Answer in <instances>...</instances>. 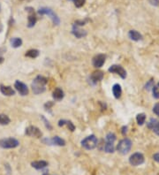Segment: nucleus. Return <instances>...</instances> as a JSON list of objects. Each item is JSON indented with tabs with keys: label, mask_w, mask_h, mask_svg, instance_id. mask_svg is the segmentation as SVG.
<instances>
[{
	"label": "nucleus",
	"mask_w": 159,
	"mask_h": 175,
	"mask_svg": "<svg viewBox=\"0 0 159 175\" xmlns=\"http://www.w3.org/2000/svg\"><path fill=\"white\" fill-rule=\"evenodd\" d=\"M48 79L42 75H37L31 83V88L35 95H40L45 92Z\"/></svg>",
	"instance_id": "obj_1"
},
{
	"label": "nucleus",
	"mask_w": 159,
	"mask_h": 175,
	"mask_svg": "<svg viewBox=\"0 0 159 175\" xmlns=\"http://www.w3.org/2000/svg\"><path fill=\"white\" fill-rule=\"evenodd\" d=\"M81 146L82 148H84L87 150H92L94 149H96L97 147L98 144V140L97 138V136L95 135H90V136H87L86 138H84L81 141Z\"/></svg>",
	"instance_id": "obj_2"
},
{
	"label": "nucleus",
	"mask_w": 159,
	"mask_h": 175,
	"mask_svg": "<svg viewBox=\"0 0 159 175\" xmlns=\"http://www.w3.org/2000/svg\"><path fill=\"white\" fill-rule=\"evenodd\" d=\"M37 13H38V14H40V15H48L51 19L54 25L59 26L60 24L59 17L58 16V14L51 8H49V7H41V8H39V10L37 11Z\"/></svg>",
	"instance_id": "obj_3"
},
{
	"label": "nucleus",
	"mask_w": 159,
	"mask_h": 175,
	"mask_svg": "<svg viewBox=\"0 0 159 175\" xmlns=\"http://www.w3.org/2000/svg\"><path fill=\"white\" fill-rule=\"evenodd\" d=\"M133 142L128 138H124L119 141V144L117 146V150L121 155H126L132 149Z\"/></svg>",
	"instance_id": "obj_4"
},
{
	"label": "nucleus",
	"mask_w": 159,
	"mask_h": 175,
	"mask_svg": "<svg viewBox=\"0 0 159 175\" xmlns=\"http://www.w3.org/2000/svg\"><path fill=\"white\" fill-rule=\"evenodd\" d=\"M19 145L20 141L13 137L4 138L0 140V147L3 149H14L17 148Z\"/></svg>",
	"instance_id": "obj_5"
},
{
	"label": "nucleus",
	"mask_w": 159,
	"mask_h": 175,
	"mask_svg": "<svg viewBox=\"0 0 159 175\" xmlns=\"http://www.w3.org/2000/svg\"><path fill=\"white\" fill-rule=\"evenodd\" d=\"M42 142L47 144V145H56V146H65V141L62 139L59 136H54L52 138H44L42 140Z\"/></svg>",
	"instance_id": "obj_6"
},
{
	"label": "nucleus",
	"mask_w": 159,
	"mask_h": 175,
	"mask_svg": "<svg viewBox=\"0 0 159 175\" xmlns=\"http://www.w3.org/2000/svg\"><path fill=\"white\" fill-rule=\"evenodd\" d=\"M145 161L144 156L140 152H135L129 157V163L133 166H138L140 165H142Z\"/></svg>",
	"instance_id": "obj_7"
},
{
	"label": "nucleus",
	"mask_w": 159,
	"mask_h": 175,
	"mask_svg": "<svg viewBox=\"0 0 159 175\" xmlns=\"http://www.w3.org/2000/svg\"><path fill=\"white\" fill-rule=\"evenodd\" d=\"M26 11L28 13V17H27V28H34L36 21H37V18L35 13V10L33 7H26Z\"/></svg>",
	"instance_id": "obj_8"
},
{
	"label": "nucleus",
	"mask_w": 159,
	"mask_h": 175,
	"mask_svg": "<svg viewBox=\"0 0 159 175\" xmlns=\"http://www.w3.org/2000/svg\"><path fill=\"white\" fill-rule=\"evenodd\" d=\"M108 71L111 74H118L122 79H126V71L125 70V68L119 65H112L109 67Z\"/></svg>",
	"instance_id": "obj_9"
},
{
	"label": "nucleus",
	"mask_w": 159,
	"mask_h": 175,
	"mask_svg": "<svg viewBox=\"0 0 159 175\" xmlns=\"http://www.w3.org/2000/svg\"><path fill=\"white\" fill-rule=\"evenodd\" d=\"M25 135L30 137L41 138L42 136V133L39 128L36 126H29L25 130Z\"/></svg>",
	"instance_id": "obj_10"
},
{
	"label": "nucleus",
	"mask_w": 159,
	"mask_h": 175,
	"mask_svg": "<svg viewBox=\"0 0 159 175\" xmlns=\"http://www.w3.org/2000/svg\"><path fill=\"white\" fill-rule=\"evenodd\" d=\"M14 88H15V89L18 91V93L20 94V96H22V97L27 96L28 93H29V90H28L27 86L24 82H22V81H20V80H16V81H15V83H14Z\"/></svg>",
	"instance_id": "obj_11"
},
{
	"label": "nucleus",
	"mask_w": 159,
	"mask_h": 175,
	"mask_svg": "<svg viewBox=\"0 0 159 175\" xmlns=\"http://www.w3.org/2000/svg\"><path fill=\"white\" fill-rule=\"evenodd\" d=\"M106 56L104 54H97L92 58V65L96 68H100L105 63Z\"/></svg>",
	"instance_id": "obj_12"
},
{
	"label": "nucleus",
	"mask_w": 159,
	"mask_h": 175,
	"mask_svg": "<svg viewBox=\"0 0 159 175\" xmlns=\"http://www.w3.org/2000/svg\"><path fill=\"white\" fill-rule=\"evenodd\" d=\"M72 34H73L76 38L80 39L85 37V36L88 35V32H87L86 30H84V29L80 28V27H78V26H76V25L74 24L73 28H72Z\"/></svg>",
	"instance_id": "obj_13"
},
{
	"label": "nucleus",
	"mask_w": 159,
	"mask_h": 175,
	"mask_svg": "<svg viewBox=\"0 0 159 175\" xmlns=\"http://www.w3.org/2000/svg\"><path fill=\"white\" fill-rule=\"evenodd\" d=\"M103 76H104V74L103 72L102 71H95L91 74L90 75V81L92 82V84H97L98 81H101L103 79Z\"/></svg>",
	"instance_id": "obj_14"
},
{
	"label": "nucleus",
	"mask_w": 159,
	"mask_h": 175,
	"mask_svg": "<svg viewBox=\"0 0 159 175\" xmlns=\"http://www.w3.org/2000/svg\"><path fill=\"white\" fill-rule=\"evenodd\" d=\"M0 91L4 96H6V97H12L15 95V90L12 87L4 86L3 84L0 85Z\"/></svg>",
	"instance_id": "obj_15"
},
{
	"label": "nucleus",
	"mask_w": 159,
	"mask_h": 175,
	"mask_svg": "<svg viewBox=\"0 0 159 175\" xmlns=\"http://www.w3.org/2000/svg\"><path fill=\"white\" fill-rule=\"evenodd\" d=\"M52 97H53V99H54L55 101H57V102L62 101V100L64 99V97H65V93H64L63 89H62L61 88H59V87L56 88V89L53 90V92H52Z\"/></svg>",
	"instance_id": "obj_16"
},
{
	"label": "nucleus",
	"mask_w": 159,
	"mask_h": 175,
	"mask_svg": "<svg viewBox=\"0 0 159 175\" xmlns=\"http://www.w3.org/2000/svg\"><path fill=\"white\" fill-rule=\"evenodd\" d=\"M59 127H65V126H67L68 129L71 131V132H74L75 130V126L74 124L71 121V120H66V119H60L58 123Z\"/></svg>",
	"instance_id": "obj_17"
},
{
	"label": "nucleus",
	"mask_w": 159,
	"mask_h": 175,
	"mask_svg": "<svg viewBox=\"0 0 159 175\" xmlns=\"http://www.w3.org/2000/svg\"><path fill=\"white\" fill-rule=\"evenodd\" d=\"M31 166L36 170H42L45 167L48 166V163L44 160H38V161H34L31 163Z\"/></svg>",
	"instance_id": "obj_18"
},
{
	"label": "nucleus",
	"mask_w": 159,
	"mask_h": 175,
	"mask_svg": "<svg viewBox=\"0 0 159 175\" xmlns=\"http://www.w3.org/2000/svg\"><path fill=\"white\" fill-rule=\"evenodd\" d=\"M128 36L129 38L134 42H139L140 40H142V36L141 34H140L138 31L136 30H130L128 33Z\"/></svg>",
	"instance_id": "obj_19"
},
{
	"label": "nucleus",
	"mask_w": 159,
	"mask_h": 175,
	"mask_svg": "<svg viewBox=\"0 0 159 175\" xmlns=\"http://www.w3.org/2000/svg\"><path fill=\"white\" fill-rule=\"evenodd\" d=\"M112 94L116 99H119L122 95V89L119 83H116L112 86Z\"/></svg>",
	"instance_id": "obj_20"
},
{
	"label": "nucleus",
	"mask_w": 159,
	"mask_h": 175,
	"mask_svg": "<svg viewBox=\"0 0 159 175\" xmlns=\"http://www.w3.org/2000/svg\"><path fill=\"white\" fill-rule=\"evenodd\" d=\"M40 51L36 49H31L25 53V56L30 58H36L39 56Z\"/></svg>",
	"instance_id": "obj_21"
},
{
	"label": "nucleus",
	"mask_w": 159,
	"mask_h": 175,
	"mask_svg": "<svg viewBox=\"0 0 159 175\" xmlns=\"http://www.w3.org/2000/svg\"><path fill=\"white\" fill-rule=\"evenodd\" d=\"M22 40L21 38H19V37H13V38L10 39V43L12 45V47L13 48H19L22 45Z\"/></svg>",
	"instance_id": "obj_22"
},
{
	"label": "nucleus",
	"mask_w": 159,
	"mask_h": 175,
	"mask_svg": "<svg viewBox=\"0 0 159 175\" xmlns=\"http://www.w3.org/2000/svg\"><path fill=\"white\" fill-rule=\"evenodd\" d=\"M117 139V136L114 133L110 132L105 136V142H110V143H114Z\"/></svg>",
	"instance_id": "obj_23"
},
{
	"label": "nucleus",
	"mask_w": 159,
	"mask_h": 175,
	"mask_svg": "<svg viewBox=\"0 0 159 175\" xmlns=\"http://www.w3.org/2000/svg\"><path fill=\"white\" fill-rule=\"evenodd\" d=\"M11 122L10 118L5 114H0V125L2 126H7Z\"/></svg>",
	"instance_id": "obj_24"
},
{
	"label": "nucleus",
	"mask_w": 159,
	"mask_h": 175,
	"mask_svg": "<svg viewBox=\"0 0 159 175\" xmlns=\"http://www.w3.org/2000/svg\"><path fill=\"white\" fill-rule=\"evenodd\" d=\"M114 150H115L114 143H110V142L104 143V151L106 153H113Z\"/></svg>",
	"instance_id": "obj_25"
},
{
	"label": "nucleus",
	"mask_w": 159,
	"mask_h": 175,
	"mask_svg": "<svg viewBox=\"0 0 159 175\" xmlns=\"http://www.w3.org/2000/svg\"><path fill=\"white\" fill-rule=\"evenodd\" d=\"M136 121L139 126H142L146 121V114L145 113H139L136 116Z\"/></svg>",
	"instance_id": "obj_26"
},
{
	"label": "nucleus",
	"mask_w": 159,
	"mask_h": 175,
	"mask_svg": "<svg viewBox=\"0 0 159 175\" xmlns=\"http://www.w3.org/2000/svg\"><path fill=\"white\" fill-rule=\"evenodd\" d=\"M159 121L157 119V118H150L149 119V121L147 123V126H148V127L149 128V129H153L156 126H157V124L158 123Z\"/></svg>",
	"instance_id": "obj_27"
},
{
	"label": "nucleus",
	"mask_w": 159,
	"mask_h": 175,
	"mask_svg": "<svg viewBox=\"0 0 159 175\" xmlns=\"http://www.w3.org/2000/svg\"><path fill=\"white\" fill-rule=\"evenodd\" d=\"M152 93H153V97L156 99H159V82L158 84L154 85L152 89Z\"/></svg>",
	"instance_id": "obj_28"
},
{
	"label": "nucleus",
	"mask_w": 159,
	"mask_h": 175,
	"mask_svg": "<svg viewBox=\"0 0 159 175\" xmlns=\"http://www.w3.org/2000/svg\"><path fill=\"white\" fill-rule=\"evenodd\" d=\"M41 119L44 122V125H45V127L48 129V130H52V126L51 125V123H50V121L45 118V117L43 116V115H41Z\"/></svg>",
	"instance_id": "obj_29"
},
{
	"label": "nucleus",
	"mask_w": 159,
	"mask_h": 175,
	"mask_svg": "<svg viewBox=\"0 0 159 175\" xmlns=\"http://www.w3.org/2000/svg\"><path fill=\"white\" fill-rule=\"evenodd\" d=\"M69 1H73V2L74 3V5H75L77 8L82 7V6L85 4V2H86V0H69Z\"/></svg>",
	"instance_id": "obj_30"
},
{
	"label": "nucleus",
	"mask_w": 159,
	"mask_h": 175,
	"mask_svg": "<svg viewBox=\"0 0 159 175\" xmlns=\"http://www.w3.org/2000/svg\"><path fill=\"white\" fill-rule=\"evenodd\" d=\"M153 87H154V80H149L147 83H146V85H145V89L146 90H151L152 89H153Z\"/></svg>",
	"instance_id": "obj_31"
},
{
	"label": "nucleus",
	"mask_w": 159,
	"mask_h": 175,
	"mask_svg": "<svg viewBox=\"0 0 159 175\" xmlns=\"http://www.w3.org/2000/svg\"><path fill=\"white\" fill-rule=\"evenodd\" d=\"M53 105H54V102L49 101V102H47V103L44 104V109H45L46 111H50V110L53 107Z\"/></svg>",
	"instance_id": "obj_32"
},
{
	"label": "nucleus",
	"mask_w": 159,
	"mask_h": 175,
	"mask_svg": "<svg viewBox=\"0 0 159 175\" xmlns=\"http://www.w3.org/2000/svg\"><path fill=\"white\" fill-rule=\"evenodd\" d=\"M87 19H84V20H76L74 24V25H76V26H78V27H80V26H84L86 23H87Z\"/></svg>",
	"instance_id": "obj_33"
},
{
	"label": "nucleus",
	"mask_w": 159,
	"mask_h": 175,
	"mask_svg": "<svg viewBox=\"0 0 159 175\" xmlns=\"http://www.w3.org/2000/svg\"><path fill=\"white\" fill-rule=\"evenodd\" d=\"M153 112H154L156 115L159 116V103L156 104L154 105V107H153Z\"/></svg>",
	"instance_id": "obj_34"
},
{
	"label": "nucleus",
	"mask_w": 159,
	"mask_h": 175,
	"mask_svg": "<svg viewBox=\"0 0 159 175\" xmlns=\"http://www.w3.org/2000/svg\"><path fill=\"white\" fill-rule=\"evenodd\" d=\"M152 130L155 132V134H156L157 136H159V122L157 124V126H156V127H155Z\"/></svg>",
	"instance_id": "obj_35"
},
{
	"label": "nucleus",
	"mask_w": 159,
	"mask_h": 175,
	"mask_svg": "<svg viewBox=\"0 0 159 175\" xmlns=\"http://www.w3.org/2000/svg\"><path fill=\"white\" fill-rule=\"evenodd\" d=\"M121 133H122V135L124 136L126 135V133H127V127H126V126L122 127V128H121Z\"/></svg>",
	"instance_id": "obj_36"
},
{
	"label": "nucleus",
	"mask_w": 159,
	"mask_h": 175,
	"mask_svg": "<svg viewBox=\"0 0 159 175\" xmlns=\"http://www.w3.org/2000/svg\"><path fill=\"white\" fill-rule=\"evenodd\" d=\"M149 2L153 5H156V6L159 5V0H149Z\"/></svg>",
	"instance_id": "obj_37"
},
{
	"label": "nucleus",
	"mask_w": 159,
	"mask_h": 175,
	"mask_svg": "<svg viewBox=\"0 0 159 175\" xmlns=\"http://www.w3.org/2000/svg\"><path fill=\"white\" fill-rule=\"evenodd\" d=\"M153 159H154L156 162L159 163V152H158V153H156V154L153 155Z\"/></svg>",
	"instance_id": "obj_38"
},
{
	"label": "nucleus",
	"mask_w": 159,
	"mask_h": 175,
	"mask_svg": "<svg viewBox=\"0 0 159 175\" xmlns=\"http://www.w3.org/2000/svg\"><path fill=\"white\" fill-rule=\"evenodd\" d=\"M3 31V24H2V22H1V20H0V33Z\"/></svg>",
	"instance_id": "obj_39"
},
{
	"label": "nucleus",
	"mask_w": 159,
	"mask_h": 175,
	"mask_svg": "<svg viewBox=\"0 0 159 175\" xmlns=\"http://www.w3.org/2000/svg\"><path fill=\"white\" fill-rule=\"evenodd\" d=\"M4 59L3 57H0V64H2V63L4 62Z\"/></svg>",
	"instance_id": "obj_40"
},
{
	"label": "nucleus",
	"mask_w": 159,
	"mask_h": 175,
	"mask_svg": "<svg viewBox=\"0 0 159 175\" xmlns=\"http://www.w3.org/2000/svg\"><path fill=\"white\" fill-rule=\"evenodd\" d=\"M42 175H50V174H49L48 173H44V174H42Z\"/></svg>",
	"instance_id": "obj_41"
},
{
	"label": "nucleus",
	"mask_w": 159,
	"mask_h": 175,
	"mask_svg": "<svg viewBox=\"0 0 159 175\" xmlns=\"http://www.w3.org/2000/svg\"><path fill=\"white\" fill-rule=\"evenodd\" d=\"M0 10H1V4H0Z\"/></svg>",
	"instance_id": "obj_42"
}]
</instances>
